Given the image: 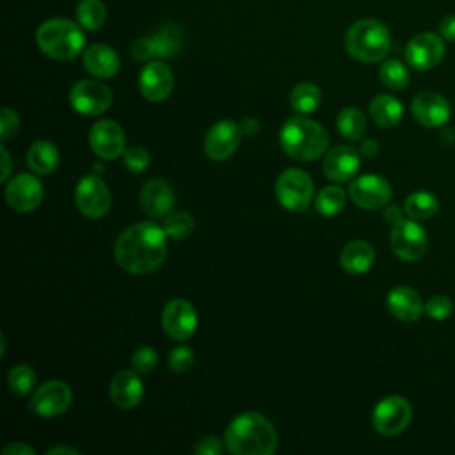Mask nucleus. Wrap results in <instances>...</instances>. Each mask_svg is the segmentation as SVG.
Instances as JSON below:
<instances>
[{"instance_id":"31","label":"nucleus","mask_w":455,"mask_h":455,"mask_svg":"<svg viewBox=\"0 0 455 455\" xmlns=\"http://www.w3.org/2000/svg\"><path fill=\"white\" fill-rule=\"evenodd\" d=\"M320 89L311 82H300L291 89L290 103L297 114H309L320 105Z\"/></svg>"},{"instance_id":"47","label":"nucleus","mask_w":455,"mask_h":455,"mask_svg":"<svg viewBox=\"0 0 455 455\" xmlns=\"http://www.w3.org/2000/svg\"><path fill=\"white\" fill-rule=\"evenodd\" d=\"M359 153H361V156H368V158L375 156V155L379 153V144H377V140H375V139H366V140H363L361 146H359Z\"/></svg>"},{"instance_id":"34","label":"nucleus","mask_w":455,"mask_h":455,"mask_svg":"<svg viewBox=\"0 0 455 455\" xmlns=\"http://www.w3.org/2000/svg\"><path fill=\"white\" fill-rule=\"evenodd\" d=\"M379 76L387 89H395V91L403 89L409 84V71L403 66V62H400L398 59L384 60V64L379 69Z\"/></svg>"},{"instance_id":"17","label":"nucleus","mask_w":455,"mask_h":455,"mask_svg":"<svg viewBox=\"0 0 455 455\" xmlns=\"http://www.w3.org/2000/svg\"><path fill=\"white\" fill-rule=\"evenodd\" d=\"M43 194L44 190L41 181L28 172H21L14 176L5 187L7 204L20 213L36 210L43 201Z\"/></svg>"},{"instance_id":"49","label":"nucleus","mask_w":455,"mask_h":455,"mask_svg":"<svg viewBox=\"0 0 455 455\" xmlns=\"http://www.w3.org/2000/svg\"><path fill=\"white\" fill-rule=\"evenodd\" d=\"M384 219H386L391 226H395V224H398L400 220H403L402 212H400L398 206H389V208L386 210V213H384Z\"/></svg>"},{"instance_id":"16","label":"nucleus","mask_w":455,"mask_h":455,"mask_svg":"<svg viewBox=\"0 0 455 455\" xmlns=\"http://www.w3.org/2000/svg\"><path fill=\"white\" fill-rule=\"evenodd\" d=\"M242 128L231 119L215 123L204 137V153L210 160H228L240 146Z\"/></svg>"},{"instance_id":"27","label":"nucleus","mask_w":455,"mask_h":455,"mask_svg":"<svg viewBox=\"0 0 455 455\" xmlns=\"http://www.w3.org/2000/svg\"><path fill=\"white\" fill-rule=\"evenodd\" d=\"M153 50V57L169 59L174 57L183 43V32L176 25H165L155 34L148 36Z\"/></svg>"},{"instance_id":"5","label":"nucleus","mask_w":455,"mask_h":455,"mask_svg":"<svg viewBox=\"0 0 455 455\" xmlns=\"http://www.w3.org/2000/svg\"><path fill=\"white\" fill-rule=\"evenodd\" d=\"M36 41L43 53L57 60L75 59L85 44L82 28L64 18H53L39 25Z\"/></svg>"},{"instance_id":"45","label":"nucleus","mask_w":455,"mask_h":455,"mask_svg":"<svg viewBox=\"0 0 455 455\" xmlns=\"http://www.w3.org/2000/svg\"><path fill=\"white\" fill-rule=\"evenodd\" d=\"M4 455H36V450L32 446H28L27 443H9L4 450H2Z\"/></svg>"},{"instance_id":"46","label":"nucleus","mask_w":455,"mask_h":455,"mask_svg":"<svg viewBox=\"0 0 455 455\" xmlns=\"http://www.w3.org/2000/svg\"><path fill=\"white\" fill-rule=\"evenodd\" d=\"M0 162H2V172H0V181H7L11 171H12V164H11V156H9V151L5 149V146L2 144L0 146Z\"/></svg>"},{"instance_id":"50","label":"nucleus","mask_w":455,"mask_h":455,"mask_svg":"<svg viewBox=\"0 0 455 455\" xmlns=\"http://www.w3.org/2000/svg\"><path fill=\"white\" fill-rule=\"evenodd\" d=\"M46 455H80V451L71 446H53L46 451Z\"/></svg>"},{"instance_id":"14","label":"nucleus","mask_w":455,"mask_h":455,"mask_svg":"<svg viewBox=\"0 0 455 455\" xmlns=\"http://www.w3.org/2000/svg\"><path fill=\"white\" fill-rule=\"evenodd\" d=\"M354 204L364 210H379L391 199V185L377 174H363L352 181L348 188Z\"/></svg>"},{"instance_id":"7","label":"nucleus","mask_w":455,"mask_h":455,"mask_svg":"<svg viewBox=\"0 0 455 455\" xmlns=\"http://www.w3.org/2000/svg\"><path fill=\"white\" fill-rule=\"evenodd\" d=\"M412 418L411 403L398 395L382 398L371 414L373 428L382 435H396L403 432Z\"/></svg>"},{"instance_id":"3","label":"nucleus","mask_w":455,"mask_h":455,"mask_svg":"<svg viewBox=\"0 0 455 455\" xmlns=\"http://www.w3.org/2000/svg\"><path fill=\"white\" fill-rule=\"evenodd\" d=\"M279 142L283 151L293 160L309 162L325 155L329 133L320 123L304 116H295L283 123Z\"/></svg>"},{"instance_id":"39","label":"nucleus","mask_w":455,"mask_h":455,"mask_svg":"<svg viewBox=\"0 0 455 455\" xmlns=\"http://www.w3.org/2000/svg\"><path fill=\"white\" fill-rule=\"evenodd\" d=\"M158 363V354L151 347H140L132 357V366L137 373H151Z\"/></svg>"},{"instance_id":"28","label":"nucleus","mask_w":455,"mask_h":455,"mask_svg":"<svg viewBox=\"0 0 455 455\" xmlns=\"http://www.w3.org/2000/svg\"><path fill=\"white\" fill-rule=\"evenodd\" d=\"M402 114H403L402 103L395 96L379 94L370 103L371 119L382 128L395 126L402 119Z\"/></svg>"},{"instance_id":"13","label":"nucleus","mask_w":455,"mask_h":455,"mask_svg":"<svg viewBox=\"0 0 455 455\" xmlns=\"http://www.w3.org/2000/svg\"><path fill=\"white\" fill-rule=\"evenodd\" d=\"M162 327L165 334L176 341L188 339L197 327L194 306L185 299H172L162 311Z\"/></svg>"},{"instance_id":"18","label":"nucleus","mask_w":455,"mask_h":455,"mask_svg":"<svg viewBox=\"0 0 455 455\" xmlns=\"http://www.w3.org/2000/svg\"><path fill=\"white\" fill-rule=\"evenodd\" d=\"M172 71L162 60H151L142 68L139 75V91L148 101H164L172 92Z\"/></svg>"},{"instance_id":"37","label":"nucleus","mask_w":455,"mask_h":455,"mask_svg":"<svg viewBox=\"0 0 455 455\" xmlns=\"http://www.w3.org/2000/svg\"><path fill=\"white\" fill-rule=\"evenodd\" d=\"M167 363L174 373H185L190 370V366L194 363V352L187 345H180L171 350Z\"/></svg>"},{"instance_id":"20","label":"nucleus","mask_w":455,"mask_h":455,"mask_svg":"<svg viewBox=\"0 0 455 455\" xmlns=\"http://www.w3.org/2000/svg\"><path fill=\"white\" fill-rule=\"evenodd\" d=\"M361 165V153L347 144L334 146L323 155V174L332 181H347L355 176Z\"/></svg>"},{"instance_id":"38","label":"nucleus","mask_w":455,"mask_h":455,"mask_svg":"<svg viewBox=\"0 0 455 455\" xmlns=\"http://www.w3.org/2000/svg\"><path fill=\"white\" fill-rule=\"evenodd\" d=\"M123 160H124V165L132 171V172H142L146 171V167L149 165V153L140 148V146H130L124 149L123 153Z\"/></svg>"},{"instance_id":"25","label":"nucleus","mask_w":455,"mask_h":455,"mask_svg":"<svg viewBox=\"0 0 455 455\" xmlns=\"http://www.w3.org/2000/svg\"><path fill=\"white\" fill-rule=\"evenodd\" d=\"M375 261L373 247L364 240L348 242L339 254V263L348 274H364Z\"/></svg>"},{"instance_id":"40","label":"nucleus","mask_w":455,"mask_h":455,"mask_svg":"<svg viewBox=\"0 0 455 455\" xmlns=\"http://www.w3.org/2000/svg\"><path fill=\"white\" fill-rule=\"evenodd\" d=\"M451 311H453V304L444 295H434L425 304V313L432 320H444V318H448L451 315Z\"/></svg>"},{"instance_id":"6","label":"nucleus","mask_w":455,"mask_h":455,"mask_svg":"<svg viewBox=\"0 0 455 455\" xmlns=\"http://www.w3.org/2000/svg\"><path fill=\"white\" fill-rule=\"evenodd\" d=\"M275 196L283 208L302 212L313 201V180L306 171L290 167L279 174L275 181Z\"/></svg>"},{"instance_id":"35","label":"nucleus","mask_w":455,"mask_h":455,"mask_svg":"<svg viewBox=\"0 0 455 455\" xmlns=\"http://www.w3.org/2000/svg\"><path fill=\"white\" fill-rule=\"evenodd\" d=\"M194 219L187 212H169L164 217V231L172 240H183L194 231Z\"/></svg>"},{"instance_id":"9","label":"nucleus","mask_w":455,"mask_h":455,"mask_svg":"<svg viewBox=\"0 0 455 455\" xmlns=\"http://www.w3.org/2000/svg\"><path fill=\"white\" fill-rule=\"evenodd\" d=\"M391 251L396 258L403 261H416L419 259L428 245L427 231L414 220H400L393 226L391 236H389Z\"/></svg>"},{"instance_id":"12","label":"nucleus","mask_w":455,"mask_h":455,"mask_svg":"<svg viewBox=\"0 0 455 455\" xmlns=\"http://www.w3.org/2000/svg\"><path fill=\"white\" fill-rule=\"evenodd\" d=\"M444 57V39L434 32L416 34L405 46V60L419 71L435 68Z\"/></svg>"},{"instance_id":"44","label":"nucleus","mask_w":455,"mask_h":455,"mask_svg":"<svg viewBox=\"0 0 455 455\" xmlns=\"http://www.w3.org/2000/svg\"><path fill=\"white\" fill-rule=\"evenodd\" d=\"M439 36L444 41H455V14L444 16L439 23Z\"/></svg>"},{"instance_id":"33","label":"nucleus","mask_w":455,"mask_h":455,"mask_svg":"<svg viewBox=\"0 0 455 455\" xmlns=\"http://www.w3.org/2000/svg\"><path fill=\"white\" fill-rule=\"evenodd\" d=\"M76 18L80 25L87 30H98L107 18V11L103 2L100 0H82L76 5Z\"/></svg>"},{"instance_id":"11","label":"nucleus","mask_w":455,"mask_h":455,"mask_svg":"<svg viewBox=\"0 0 455 455\" xmlns=\"http://www.w3.org/2000/svg\"><path fill=\"white\" fill-rule=\"evenodd\" d=\"M73 402L71 387L62 380H48L41 384L30 398V409L41 418H55L64 414Z\"/></svg>"},{"instance_id":"43","label":"nucleus","mask_w":455,"mask_h":455,"mask_svg":"<svg viewBox=\"0 0 455 455\" xmlns=\"http://www.w3.org/2000/svg\"><path fill=\"white\" fill-rule=\"evenodd\" d=\"M130 52L133 55V59L137 60H149L153 59V50H151V43L149 37H139L132 43Z\"/></svg>"},{"instance_id":"4","label":"nucleus","mask_w":455,"mask_h":455,"mask_svg":"<svg viewBox=\"0 0 455 455\" xmlns=\"http://www.w3.org/2000/svg\"><path fill=\"white\" fill-rule=\"evenodd\" d=\"M347 52L361 62H379L391 50L387 27L375 18L357 20L345 36Z\"/></svg>"},{"instance_id":"32","label":"nucleus","mask_w":455,"mask_h":455,"mask_svg":"<svg viewBox=\"0 0 455 455\" xmlns=\"http://www.w3.org/2000/svg\"><path fill=\"white\" fill-rule=\"evenodd\" d=\"M345 190L338 185L323 187L315 197V208L322 217H334L345 206Z\"/></svg>"},{"instance_id":"24","label":"nucleus","mask_w":455,"mask_h":455,"mask_svg":"<svg viewBox=\"0 0 455 455\" xmlns=\"http://www.w3.org/2000/svg\"><path fill=\"white\" fill-rule=\"evenodd\" d=\"M121 60L114 48L92 44L84 53V68L96 78H110L119 71Z\"/></svg>"},{"instance_id":"36","label":"nucleus","mask_w":455,"mask_h":455,"mask_svg":"<svg viewBox=\"0 0 455 455\" xmlns=\"http://www.w3.org/2000/svg\"><path fill=\"white\" fill-rule=\"evenodd\" d=\"M36 371L28 366V364H18L12 366L9 375H7V382H9V389L18 395V396H25L28 395L34 386H36Z\"/></svg>"},{"instance_id":"1","label":"nucleus","mask_w":455,"mask_h":455,"mask_svg":"<svg viewBox=\"0 0 455 455\" xmlns=\"http://www.w3.org/2000/svg\"><path fill=\"white\" fill-rule=\"evenodd\" d=\"M167 235L162 226L142 220L126 228L116 240L117 265L135 275L155 272L165 259Z\"/></svg>"},{"instance_id":"29","label":"nucleus","mask_w":455,"mask_h":455,"mask_svg":"<svg viewBox=\"0 0 455 455\" xmlns=\"http://www.w3.org/2000/svg\"><path fill=\"white\" fill-rule=\"evenodd\" d=\"M336 128L345 139L359 140L366 133V117L359 108L347 107L338 114Z\"/></svg>"},{"instance_id":"21","label":"nucleus","mask_w":455,"mask_h":455,"mask_svg":"<svg viewBox=\"0 0 455 455\" xmlns=\"http://www.w3.org/2000/svg\"><path fill=\"white\" fill-rule=\"evenodd\" d=\"M140 206L153 219L165 217L174 206L172 187L162 178H151L140 190Z\"/></svg>"},{"instance_id":"19","label":"nucleus","mask_w":455,"mask_h":455,"mask_svg":"<svg viewBox=\"0 0 455 455\" xmlns=\"http://www.w3.org/2000/svg\"><path fill=\"white\" fill-rule=\"evenodd\" d=\"M411 112L421 126L437 128V126H443L450 119L451 108L444 96H441L437 92L425 91V92H419L414 96V100L411 103Z\"/></svg>"},{"instance_id":"30","label":"nucleus","mask_w":455,"mask_h":455,"mask_svg":"<svg viewBox=\"0 0 455 455\" xmlns=\"http://www.w3.org/2000/svg\"><path fill=\"white\" fill-rule=\"evenodd\" d=\"M439 204H437V197L430 192L419 190V192H412L405 203H403V210L405 213L414 219V220H425L435 215Z\"/></svg>"},{"instance_id":"48","label":"nucleus","mask_w":455,"mask_h":455,"mask_svg":"<svg viewBox=\"0 0 455 455\" xmlns=\"http://www.w3.org/2000/svg\"><path fill=\"white\" fill-rule=\"evenodd\" d=\"M240 128H242V133L245 135H256L259 132V121L254 117H245L242 119Z\"/></svg>"},{"instance_id":"2","label":"nucleus","mask_w":455,"mask_h":455,"mask_svg":"<svg viewBox=\"0 0 455 455\" xmlns=\"http://www.w3.org/2000/svg\"><path fill=\"white\" fill-rule=\"evenodd\" d=\"M224 444L235 455H272L277 450V432L270 419L249 411L228 425Z\"/></svg>"},{"instance_id":"42","label":"nucleus","mask_w":455,"mask_h":455,"mask_svg":"<svg viewBox=\"0 0 455 455\" xmlns=\"http://www.w3.org/2000/svg\"><path fill=\"white\" fill-rule=\"evenodd\" d=\"M224 441H220L219 437L215 435H208V437H203L196 443L194 446V453H199V455H220L224 451Z\"/></svg>"},{"instance_id":"10","label":"nucleus","mask_w":455,"mask_h":455,"mask_svg":"<svg viewBox=\"0 0 455 455\" xmlns=\"http://www.w3.org/2000/svg\"><path fill=\"white\" fill-rule=\"evenodd\" d=\"M69 103L82 116H100L112 105V92L98 80H78L69 91Z\"/></svg>"},{"instance_id":"15","label":"nucleus","mask_w":455,"mask_h":455,"mask_svg":"<svg viewBox=\"0 0 455 455\" xmlns=\"http://www.w3.org/2000/svg\"><path fill=\"white\" fill-rule=\"evenodd\" d=\"M89 142L92 151L103 160H114L126 149V135L121 124L112 119L94 123L89 132Z\"/></svg>"},{"instance_id":"26","label":"nucleus","mask_w":455,"mask_h":455,"mask_svg":"<svg viewBox=\"0 0 455 455\" xmlns=\"http://www.w3.org/2000/svg\"><path fill=\"white\" fill-rule=\"evenodd\" d=\"M27 164L37 174H50L59 165V149L50 140H36L27 151Z\"/></svg>"},{"instance_id":"8","label":"nucleus","mask_w":455,"mask_h":455,"mask_svg":"<svg viewBox=\"0 0 455 455\" xmlns=\"http://www.w3.org/2000/svg\"><path fill=\"white\" fill-rule=\"evenodd\" d=\"M75 203L82 215L89 219H101L108 213L112 197L107 183L100 176L89 174L78 181L75 190Z\"/></svg>"},{"instance_id":"23","label":"nucleus","mask_w":455,"mask_h":455,"mask_svg":"<svg viewBox=\"0 0 455 455\" xmlns=\"http://www.w3.org/2000/svg\"><path fill=\"white\" fill-rule=\"evenodd\" d=\"M387 309L402 322H414L423 315L425 306L421 297L411 286L402 284L387 293Z\"/></svg>"},{"instance_id":"22","label":"nucleus","mask_w":455,"mask_h":455,"mask_svg":"<svg viewBox=\"0 0 455 455\" xmlns=\"http://www.w3.org/2000/svg\"><path fill=\"white\" fill-rule=\"evenodd\" d=\"M144 395L139 375L132 370L117 371L110 380V400L121 409L135 407Z\"/></svg>"},{"instance_id":"41","label":"nucleus","mask_w":455,"mask_h":455,"mask_svg":"<svg viewBox=\"0 0 455 455\" xmlns=\"http://www.w3.org/2000/svg\"><path fill=\"white\" fill-rule=\"evenodd\" d=\"M20 130V117L14 110L11 108H2L0 110V137L7 140L9 137L16 135Z\"/></svg>"}]
</instances>
